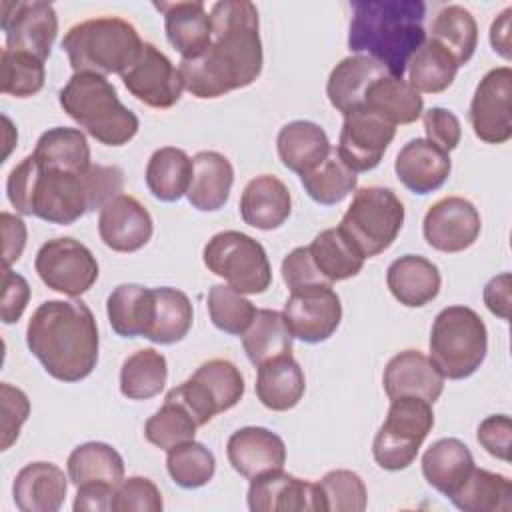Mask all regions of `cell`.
<instances>
[{"label": "cell", "instance_id": "obj_1", "mask_svg": "<svg viewBox=\"0 0 512 512\" xmlns=\"http://www.w3.org/2000/svg\"><path fill=\"white\" fill-rule=\"evenodd\" d=\"M212 40L192 58L180 60L184 88L200 98H218L250 86L262 72L258 8L250 0H220L210 10Z\"/></svg>", "mask_w": 512, "mask_h": 512}, {"label": "cell", "instance_id": "obj_2", "mask_svg": "<svg viewBox=\"0 0 512 512\" xmlns=\"http://www.w3.org/2000/svg\"><path fill=\"white\" fill-rule=\"evenodd\" d=\"M28 350L60 382H80L98 364L100 336L82 300H46L28 320Z\"/></svg>", "mask_w": 512, "mask_h": 512}, {"label": "cell", "instance_id": "obj_3", "mask_svg": "<svg viewBox=\"0 0 512 512\" xmlns=\"http://www.w3.org/2000/svg\"><path fill=\"white\" fill-rule=\"evenodd\" d=\"M348 48L380 62L390 76L404 78L414 52L426 42L422 0H356Z\"/></svg>", "mask_w": 512, "mask_h": 512}, {"label": "cell", "instance_id": "obj_4", "mask_svg": "<svg viewBox=\"0 0 512 512\" xmlns=\"http://www.w3.org/2000/svg\"><path fill=\"white\" fill-rule=\"evenodd\" d=\"M86 172L46 168L28 154L10 170L6 194L18 214L66 226L94 210Z\"/></svg>", "mask_w": 512, "mask_h": 512}, {"label": "cell", "instance_id": "obj_5", "mask_svg": "<svg viewBox=\"0 0 512 512\" xmlns=\"http://www.w3.org/2000/svg\"><path fill=\"white\" fill-rule=\"evenodd\" d=\"M62 110L92 138L106 146L128 144L138 128V116L126 108L112 82L102 74L74 72L58 92Z\"/></svg>", "mask_w": 512, "mask_h": 512}, {"label": "cell", "instance_id": "obj_6", "mask_svg": "<svg viewBox=\"0 0 512 512\" xmlns=\"http://www.w3.org/2000/svg\"><path fill=\"white\" fill-rule=\"evenodd\" d=\"M144 42L124 18L100 16L74 24L62 40L74 72L122 74L138 58Z\"/></svg>", "mask_w": 512, "mask_h": 512}, {"label": "cell", "instance_id": "obj_7", "mask_svg": "<svg viewBox=\"0 0 512 512\" xmlns=\"http://www.w3.org/2000/svg\"><path fill=\"white\" fill-rule=\"evenodd\" d=\"M430 360L448 380L472 376L486 358L488 330L480 314L468 306H448L434 318L430 330Z\"/></svg>", "mask_w": 512, "mask_h": 512}, {"label": "cell", "instance_id": "obj_8", "mask_svg": "<svg viewBox=\"0 0 512 512\" xmlns=\"http://www.w3.org/2000/svg\"><path fill=\"white\" fill-rule=\"evenodd\" d=\"M404 224V204L384 186H364L340 220V232L364 256L372 258L392 246Z\"/></svg>", "mask_w": 512, "mask_h": 512}, {"label": "cell", "instance_id": "obj_9", "mask_svg": "<svg viewBox=\"0 0 512 512\" xmlns=\"http://www.w3.org/2000/svg\"><path fill=\"white\" fill-rule=\"evenodd\" d=\"M206 268L224 278L240 294H262L272 284V268L264 246L238 230L214 234L202 252Z\"/></svg>", "mask_w": 512, "mask_h": 512}, {"label": "cell", "instance_id": "obj_10", "mask_svg": "<svg viewBox=\"0 0 512 512\" xmlns=\"http://www.w3.org/2000/svg\"><path fill=\"white\" fill-rule=\"evenodd\" d=\"M434 426L432 404L420 398L404 396L390 402L386 420L378 428L372 454L380 468L396 472L408 468Z\"/></svg>", "mask_w": 512, "mask_h": 512}, {"label": "cell", "instance_id": "obj_11", "mask_svg": "<svg viewBox=\"0 0 512 512\" xmlns=\"http://www.w3.org/2000/svg\"><path fill=\"white\" fill-rule=\"evenodd\" d=\"M34 268L50 290L70 298H78L88 292L100 274L90 248L70 236L44 242L36 252Z\"/></svg>", "mask_w": 512, "mask_h": 512}, {"label": "cell", "instance_id": "obj_12", "mask_svg": "<svg viewBox=\"0 0 512 512\" xmlns=\"http://www.w3.org/2000/svg\"><path fill=\"white\" fill-rule=\"evenodd\" d=\"M0 26L6 36V50L40 58L50 56L58 34V16L50 2L4 0L0 4Z\"/></svg>", "mask_w": 512, "mask_h": 512}, {"label": "cell", "instance_id": "obj_13", "mask_svg": "<svg viewBox=\"0 0 512 512\" xmlns=\"http://www.w3.org/2000/svg\"><path fill=\"white\" fill-rule=\"evenodd\" d=\"M512 70L500 66L488 70L478 82L468 120L476 138L486 144H504L512 138Z\"/></svg>", "mask_w": 512, "mask_h": 512}, {"label": "cell", "instance_id": "obj_14", "mask_svg": "<svg viewBox=\"0 0 512 512\" xmlns=\"http://www.w3.org/2000/svg\"><path fill=\"white\" fill-rule=\"evenodd\" d=\"M120 78L136 100L158 110L172 108L184 90L180 70L150 42H144L138 58L120 74Z\"/></svg>", "mask_w": 512, "mask_h": 512}, {"label": "cell", "instance_id": "obj_15", "mask_svg": "<svg viewBox=\"0 0 512 512\" xmlns=\"http://www.w3.org/2000/svg\"><path fill=\"white\" fill-rule=\"evenodd\" d=\"M282 316L292 338L306 344L328 340L342 320L340 296L332 286H312L290 292Z\"/></svg>", "mask_w": 512, "mask_h": 512}, {"label": "cell", "instance_id": "obj_16", "mask_svg": "<svg viewBox=\"0 0 512 512\" xmlns=\"http://www.w3.org/2000/svg\"><path fill=\"white\" fill-rule=\"evenodd\" d=\"M394 134L392 122L366 108H356L344 116L336 152L350 170L368 172L380 164Z\"/></svg>", "mask_w": 512, "mask_h": 512}, {"label": "cell", "instance_id": "obj_17", "mask_svg": "<svg viewBox=\"0 0 512 512\" xmlns=\"http://www.w3.org/2000/svg\"><path fill=\"white\" fill-rule=\"evenodd\" d=\"M482 220L476 206L462 196L436 200L422 222L426 242L440 252L454 254L470 248L480 236Z\"/></svg>", "mask_w": 512, "mask_h": 512}, {"label": "cell", "instance_id": "obj_18", "mask_svg": "<svg viewBox=\"0 0 512 512\" xmlns=\"http://www.w3.org/2000/svg\"><path fill=\"white\" fill-rule=\"evenodd\" d=\"M248 508L252 512H320L316 482L272 470L250 480Z\"/></svg>", "mask_w": 512, "mask_h": 512}, {"label": "cell", "instance_id": "obj_19", "mask_svg": "<svg viewBox=\"0 0 512 512\" xmlns=\"http://www.w3.org/2000/svg\"><path fill=\"white\" fill-rule=\"evenodd\" d=\"M154 232L150 212L130 194L112 198L98 216V234L114 252H136L144 248Z\"/></svg>", "mask_w": 512, "mask_h": 512}, {"label": "cell", "instance_id": "obj_20", "mask_svg": "<svg viewBox=\"0 0 512 512\" xmlns=\"http://www.w3.org/2000/svg\"><path fill=\"white\" fill-rule=\"evenodd\" d=\"M382 384L390 400L412 396L434 404L444 390V376L436 370L428 356L410 348L394 354L388 360Z\"/></svg>", "mask_w": 512, "mask_h": 512}, {"label": "cell", "instance_id": "obj_21", "mask_svg": "<svg viewBox=\"0 0 512 512\" xmlns=\"http://www.w3.org/2000/svg\"><path fill=\"white\" fill-rule=\"evenodd\" d=\"M226 456L232 468L252 480L286 464L284 440L262 426H244L236 430L226 442Z\"/></svg>", "mask_w": 512, "mask_h": 512}, {"label": "cell", "instance_id": "obj_22", "mask_svg": "<svg viewBox=\"0 0 512 512\" xmlns=\"http://www.w3.org/2000/svg\"><path fill=\"white\" fill-rule=\"evenodd\" d=\"M394 170L398 180L414 194H430L438 190L450 176L452 162L448 152L438 148L426 138L406 142L396 160Z\"/></svg>", "mask_w": 512, "mask_h": 512}, {"label": "cell", "instance_id": "obj_23", "mask_svg": "<svg viewBox=\"0 0 512 512\" xmlns=\"http://www.w3.org/2000/svg\"><path fill=\"white\" fill-rule=\"evenodd\" d=\"M154 8L162 12L166 38L174 50H178L182 60H192L208 48L212 40V22L204 2H154Z\"/></svg>", "mask_w": 512, "mask_h": 512}, {"label": "cell", "instance_id": "obj_24", "mask_svg": "<svg viewBox=\"0 0 512 512\" xmlns=\"http://www.w3.org/2000/svg\"><path fill=\"white\" fill-rule=\"evenodd\" d=\"M68 480L52 462H30L14 478V504L22 512H56L64 504Z\"/></svg>", "mask_w": 512, "mask_h": 512}, {"label": "cell", "instance_id": "obj_25", "mask_svg": "<svg viewBox=\"0 0 512 512\" xmlns=\"http://www.w3.org/2000/svg\"><path fill=\"white\" fill-rule=\"evenodd\" d=\"M292 212L288 186L272 174L252 178L240 196V216L244 224L258 230L280 228Z\"/></svg>", "mask_w": 512, "mask_h": 512}, {"label": "cell", "instance_id": "obj_26", "mask_svg": "<svg viewBox=\"0 0 512 512\" xmlns=\"http://www.w3.org/2000/svg\"><path fill=\"white\" fill-rule=\"evenodd\" d=\"M390 294L408 308H420L432 302L442 284L440 270L434 262L418 254H404L396 258L386 272Z\"/></svg>", "mask_w": 512, "mask_h": 512}, {"label": "cell", "instance_id": "obj_27", "mask_svg": "<svg viewBox=\"0 0 512 512\" xmlns=\"http://www.w3.org/2000/svg\"><path fill=\"white\" fill-rule=\"evenodd\" d=\"M234 184V168L230 160L216 150H202L192 158V180L186 192L188 202L200 212L220 210Z\"/></svg>", "mask_w": 512, "mask_h": 512}, {"label": "cell", "instance_id": "obj_28", "mask_svg": "<svg viewBox=\"0 0 512 512\" xmlns=\"http://www.w3.org/2000/svg\"><path fill=\"white\" fill-rule=\"evenodd\" d=\"M388 70L370 56L354 54L342 58L330 72L326 94L330 104L344 116L362 106L366 90L372 82L386 76Z\"/></svg>", "mask_w": 512, "mask_h": 512}, {"label": "cell", "instance_id": "obj_29", "mask_svg": "<svg viewBox=\"0 0 512 512\" xmlns=\"http://www.w3.org/2000/svg\"><path fill=\"white\" fill-rule=\"evenodd\" d=\"M276 150L280 162L302 176L316 168L330 154L332 146L328 134L316 122L292 120L280 128Z\"/></svg>", "mask_w": 512, "mask_h": 512}, {"label": "cell", "instance_id": "obj_30", "mask_svg": "<svg viewBox=\"0 0 512 512\" xmlns=\"http://www.w3.org/2000/svg\"><path fill=\"white\" fill-rule=\"evenodd\" d=\"M474 456L458 438H440L422 454V474L426 482L450 498L470 476Z\"/></svg>", "mask_w": 512, "mask_h": 512}, {"label": "cell", "instance_id": "obj_31", "mask_svg": "<svg viewBox=\"0 0 512 512\" xmlns=\"http://www.w3.org/2000/svg\"><path fill=\"white\" fill-rule=\"evenodd\" d=\"M306 378L292 354L272 358L258 366L256 396L268 410H292L304 396Z\"/></svg>", "mask_w": 512, "mask_h": 512}, {"label": "cell", "instance_id": "obj_32", "mask_svg": "<svg viewBox=\"0 0 512 512\" xmlns=\"http://www.w3.org/2000/svg\"><path fill=\"white\" fill-rule=\"evenodd\" d=\"M360 108H366L396 126L416 122L424 112V100L408 80L386 74L370 84Z\"/></svg>", "mask_w": 512, "mask_h": 512}, {"label": "cell", "instance_id": "obj_33", "mask_svg": "<svg viewBox=\"0 0 512 512\" xmlns=\"http://www.w3.org/2000/svg\"><path fill=\"white\" fill-rule=\"evenodd\" d=\"M154 312V290L142 284H120L106 300V314L112 330L122 338L144 336Z\"/></svg>", "mask_w": 512, "mask_h": 512}, {"label": "cell", "instance_id": "obj_34", "mask_svg": "<svg viewBox=\"0 0 512 512\" xmlns=\"http://www.w3.org/2000/svg\"><path fill=\"white\" fill-rule=\"evenodd\" d=\"M146 186L162 202L180 200L192 180V158L176 146H164L152 152L146 164Z\"/></svg>", "mask_w": 512, "mask_h": 512}, {"label": "cell", "instance_id": "obj_35", "mask_svg": "<svg viewBox=\"0 0 512 512\" xmlns=\"http://www.w3.org/2000/svg\"><path fill=\"white\" fill-rule=\"evenodd\" d=\"M452 504L464 512H510L512 482L508 476L484 468H472L464 484L450 496Z\"/></svg>", "mask_w": 512, "mask_h": 512}, {"label": "cell", "instance_id": "obj_36", "mask_svg": "<svg viewBox=\"0 0 512 512\" xmlns=\"http://www.w3.org/2000/svg\"><path fill=\"white\" fill-rule=\"evenodd\" d=\"M66 470L76 488L92 482L118 486L124 480V460L106 442H84L76 446L68 456Z\"/></svg>", "mask_w": 512, "mask_h": 512}, {"label": "cell", "instance_id": "obj_37", "mask_svg": "<svg viewBox=\"0 0 512 512\" xmlns=\"http://www.w3.org/2000/svg\"><path fill=\"white\" fill-rule=\"evenodd\" d=\"M312 262L318 272L330 282H340L356 276L364 266V256L340 232V228H326L314 236L308 246Z\"/></svg>", "mask_w": 512, "mask_h": 512}, {"label": "cell", "instance_id": "obj_38", "mask_svg": "<svg viewBox=\"0 0 512 512\" xmlns=\"http://www.w3.org/2000/svg\"><path fill=\"white\" fill-rule=\"evenodd\" d=\"M242 346L256 368L272 358L292 354V334L282 312L260 308L242 334Z\"/></svg>", "mask_w": 512, "mask_h": 512}, {"label": "cell", "instance_id": "obj_39", "mask_svg": "<svg viewBox=\"0 0 512 512\" xmlns=\"http://www.w3.org/2000/svg\"><path fill=\"white\" fill-rule=\"evenodd\" d=\"M154 290V312L146 338L156 344L180 342L192 328V302L190 298L170 286L152 288Z\"/></svg>", "mask_w": 512, "mask_h": 512}, {"label": "cell", "instance_id": "obj_40", "mask_svg": "<svg viewBox=\"0 0 512 512\" xmlns=\"http://www.w3.org/2000/svg\"><path fill=\"white\" fill-rule=\"evenodd\" d=\"M38 162L46 168L68 170V172H84L92 166L90 162V146L82 130L56 126L46 130L32 152Z\"/></svg>", "mask_w": 512, "mask_h": 512}, {"label": "cell", "instance_id": "obj_41", "mask_svg": "<svg viewBox=\"0 0 512 512\" xmlns=\"http://www.w3.org/2000/svg\"><path fill=\"white\" fill-rule=\"evenodd\" d=\"M432 40L438 42L458 66L470 62L478 46V26L474 16L460 4L444 6L432 22Z\"/></svg>", "mask_w": 512, "mask_h": 512}, {"label": "cell", "instance_id": "obj_42", "mask_svg": "<svg viewBox=\"0 0 512 512\" xmlns=\"http://www.w3.org/2000/svg\"><path fill=\"white\" fill-rule=\"evenodd\" d=\"M168 380L166 358L154 348L130 354L120 368V392L128 400H148L164 390Z\"/></svg>", "mask_w": 512, "mask_h": 512}, {"label": "cell", "instance_id": "obj_43", "mask_svg": "<svg viewBox=\"0 0 512 512\" xmlns=\"http://www.w3.org/2000/svg\"><path fill=\"white\" fill-rule=\"evenodd\" d=\"M458 68L450 52L432 38H426L406 66L408 84L420 94H438L452 86Z\"/></svg>", "mask_w": 512, "mask_h": 512}, {"label": "cell", "instance_id": "obj_44", "mask_svg": "<svg viewBox=\"0 0 512 512\" xmlns=\"http://www.w3.org/2000/svg\"><path fill=\"white\" fill-rule=\"evenodd\" d=\"M300 182L314 202L332 206L356 190L358 176L342 162L336 148H332L316 168L300 176Z\"/></svg>", "mask_w": 512, "mask_h": 512}, {"label": "cell", "instance_id": "obj_45", "mask_svg": "<svg viewBox=\"0 0 512 512\" xmlns=\"http://www.w3.org/2000/svg\"><path fill=\"white\" fill-rule=\"evenodd\" d=\"M192 378L204 388L218 414L234 408L244 396V376L240 368L226 358L202 362Z\"/></svg>", "mask_w": 512, "mask_h": 512}, {"label": "cell", "instance_id": "obj_46", "mask_svg": "<svg viewBox=\"0 0 512 512\" xmlns=\"http://www.w3.org/2000/svg\"><path fill=\"white\" fill-rule=\"evenodd\" d=\"M198 428L200 426L192 414L182 404L166 396L164 404L146 420L144 436L150 444L168 452L182 442L194 440Z\"/></svg>", "mask_w": 512, "mask_h": 512}, {"label": "cell", "instance_id": "obj_47", "mask_svg": "<svg viewBox=\"0 0 512 512\" xmlns=\"http://www.w3.org/2000/svg\"><path fill=\"white\" fill-rule=\"evenodd\" d=\"M166 470L174 484L192 490L212 480L216 472V458L204 444L188 440L168 450Z\"/></svg>", "mask_w": 512, "mask_h": 512}, {"label": "cell", "instance_id": "obj_48", "mask_svg": "<svg viewBox=\"0 0 512 512\" xmlns=\"http://www.w3.org/2000/svg\"><path fill=\"white\" fill-rule=\"evenodd\" d=\"M318 486L320 512H362L368 504L364 480L352 470H330Z\"/></svg>", "mask_w": 512, "mask_h": 512}, {"label": "cell", "instance_id": "obj_49", "mask_svg": "<svg viewBox=\"0 0 512 512\" xmlns=\"http://www.w3.org/2000/svg\"><path fill=\"white\" fill-rule=\"evenodd\" d=\"M208 314L212 324L234 336H242L256 316V306L228 284H214L208 292Z\"/></svg>", "mask_w": 512, "mask_h": 512}, {"label": "cell", "instance_id": "obj_50", "mask_svg": "<svg viewBox=\"0 0 512 512\" xmlns=\"http://www.w3.org/2000/svg\"><path fill=\"white\" fill-rule=\"evenodd\" d=\"M2 92L14 98H30L38 94L46 80L44 62L24 52L2 50Z\"/></svg>", "mask_w": 512, "mask_h": 512}, {"label": "cell", "instance_id": "obj_51", "mask_svg": "<svg viewBox=\"0 0 512 512\" xmlns=\"http://www.w3.org/2000/svg\"><path fill=\"white\" fill-rule=\"evenodd\" d=\"M162 506V494L150 478L130 476L116 486L112 512H160Z\"/></svg>", "mask_w": 512, "mask_h": 512}, {"label": "cell", "instance_id": "obj_52", "mask_svg": "<svg viewBox=\"0 0 512 512\" xmlns=\"http://www.w3.org/2000/svg\"><path fill=\"white\" fill-rule=\"evenodd\" d=\"M0 404H2V418H0V450H8L20 434L22 424L30 416V400L20 390L8 382L0 384Z\"/></svg>", "mask_w": 512, "mask_h": 512}, {"label": "cell", "instance_id": "obj_53", "mask_svg": "<svg viewBox=\"0 0 512 512\" xmlns=\"http://www.w3.org/2000/svg\"><path fill=\"white\" fill-rule=\"evenodd\" d=\"M280 272H282V280L290 292L312 288V286H332L318 272L316 264L312 262L308 246H298L292 252H288V256H284V260H282Z\"/></svg>", "mask_w": 512, "mask_h": 512}, {"label": "cell", "instance_id": "obj_54", "mask_svg": "<svg viewBox=\"0 0 512 512\" xmlns=\"http://www.w3.org/2000/svg\"><path fill=\"white\" fill-rule=\"evenodd\" d=\"M426 140L442 148L444 152L454 150L462 138V126L458 116L442 106H432L422 112Z\"/></svg>", "mask_w": 512, "mask_h": 512}, {"label": "cell", "instance_id": "obj_55", "mask_svg": "<svg viewBox=\"0 0 512 512\" xmlns=\"http://www.w3.org/2000/svg\"><path fill=\"white\" fill-rule=\"evenodd\" d=\"M476 438L480 446L494 458L510 462L512 420L506 414H492L478 424Z\"/></svg>", "mask_w": 512, "mask_h": 512}, {"label": "cell", "instance_id": "obj_56", "mask_svg": "<svg viewBox=\"0 0 512 512\" xmlns=\"http://www.w3.org/2000/svg\"><path fill=\"white\" fill-rule=\"evenodd\" d=\"M30 300V286L24 276L12 272L10 268L2 270V296H0V314L4 324H14L26 310Z\"/></svg>", "mask_w": 512, "mask_h": 512}, {"label": "cell", "instance_id": "obj_57", "mask_svg": "<svg viewBox=\"0 0 512 512\" xmlns=\"http://www.w3.org/2000/svg\"><path fill=\"white\" fill-rule=\"evenodd\" d=\"M0 224H2V238H4V248H2L4 268H10L22 256L28 232H26L24 220L10 212L0 214Z\"/></svg>", "mask_w": 512, "mask_h": 512}, {"label": "cell", "instance_id": "obj_58", "mask_svg": "<svg viewBox=\"0 0 512 512\" xmlns=\"http://www.w3.org/2000/svg\"><path fill=\"white\" fill-rule=\"evenodd\" d=\"M114 494L116 486L110 484H82L78 486L76 498H74V510L76 512H112L114 508Z\"/></svg>", "mask_w": 512, "mask_h": 512}, {"label": "cell", "instance_id": "obj_59", "mask_svg": "<svg viewBox=\"0 0 512 512\" xmlns=\"http://www.w3.org/2000/svg\"><path fill=\"white\" fill-rule=\"evenodd\" d=\"M510 288H512V276L508 272H502L490 278L488 284L484 286L486 308L502 320L510 318Z\"/></svg>", "mask_w": 512, "mask_h": 512}, {"label": "cell", "instance_id": "obj_60", "mask_svg": "<svg viewBox=\"0 0 512 512\" xmlns=\"http://www.w3.org/2000/svg\"><path fill=\"white\" fill-rule=\"evenodd\" d=\"M510 18H512V8H504L490 26V44L494 48V52H498L502 58L510 60L512 56V26H510Z\"/></svg>", "mask_w": 512, "mask_h": 512}]
</instances>
